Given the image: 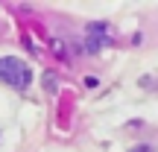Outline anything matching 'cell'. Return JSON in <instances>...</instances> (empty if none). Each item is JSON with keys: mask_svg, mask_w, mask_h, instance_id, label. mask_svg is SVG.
I'll use <instances>...</instances> for the list:
<instances>
[{"mask_svg": "<svg viewBox=\"0 0 158 152\" xmlns=\"http://www.w3.org/2000/svg\"><path fill=\"white\" fill-rule=\"evenodd\" d=\"M0 79L6 85H12V88L23 91L29 85V79H32V70H29L27 62H21L15 56H6V59H0Z\"/></svg>", "mask_w": 158, "mask_h": 152, "instance_id": "obj_1", "label": "cell"}]
</instances>
